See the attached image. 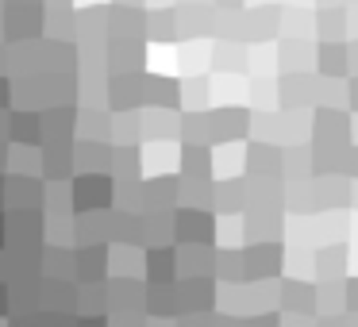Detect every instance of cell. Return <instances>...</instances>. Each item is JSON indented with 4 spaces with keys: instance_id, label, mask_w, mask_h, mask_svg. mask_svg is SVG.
I'll list each match as a JSON object with an SVG mask.
<instances>
[{
    "instance_id": "cell-3",
    "label": "cell",
    "mask_w": 358,
    "mask_h": 327,
    "mask_svg": "<svg viewBox=\"0 0 358 327\" xmlns=\"http://www.w3.org/2000/svg\"><path fill=\"white\" fill-rule=\"evenodd\" d=\"M350 104H355V108H358V78L350 81Z\"/></svg>"
},
{
    "instance_id": "cell-1",
    "label": "cell",
    "mask_w": 358,
    "mask_h": 327,
    "mask_svg": "<svg viewBox=\"0 0 358 327\" xmlns=\"http://www.w3.org/2000/svg\"><path fill=\"white\" fill-rule=\"evenodd\" d=\"M324 70L327 73H347V50H335V47H324Z\"/></svg>"
},
{
    "instance_id": "cell-2",
    "label": "cell",
    "mask_w": 358,
    "mask_h": 327,
    "mask_svg": "<svg viewBox=\"0 0 358 327\" xmlns=\"http://www.w3.org/2000/svg\"><path fill=\"white\" fill-rule=\"evenodd\" d=\"M350 308L358 312V281H355V285H350Z\"/></svg>"
}]
</instances>
